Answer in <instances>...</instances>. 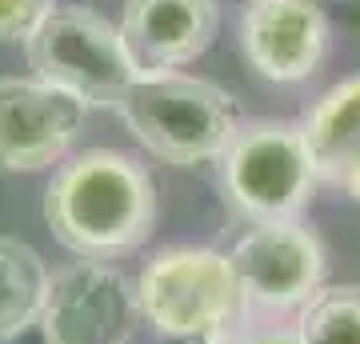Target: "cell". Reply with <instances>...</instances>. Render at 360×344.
Returning a JSON list of instances; mask_svg holds the SVG:
<instances>
[{"mask_svg":"<svg viewBox=\"0 0 360 344\" xmlns=\"http://www.w3.org/2000/svg\"><path fill=\"white\" fill-rule=\"evenodd\" d=\"M52 236L80 260L136 253L156 224V184L148 168L116 148L68 156L44 192Z\"/></svg>","mask_w":360,"mask_h":344,"instance_id":"6da1fadb","label":"cell"},{"mask_svg":"<svg viewBox=\"0 0 360 344\" xmlns=\"http://www.w3.org/2000/svg\"><path fill=\"white\" fill-rule=\"evenodd\" d=\"M116 116L148 156L180 168L220 160L240 128L229 92L188 72H141L116 101Z\"/></svg>","mask_w":360,"mask_h":344,"instance_id":"7a4b0ae2","label":"cell"},{"mask_svg":"<svg viewBox=\"0 0 360 344\" xmlns=\"http://www.w3.org/2000/svg\"><path fill=\"white\" fill-rule=\"evenodd\" d=\"M136 308L165 340L224 344L245 312V300L224 253L165 248L136 276Z\"/></svg>","mask_w":360,"mask_h":344,"instance_id":"3957f363","label":"cell"},{"mask_svg":"<svg viewBox=\"0 0 360 344\" xmlns=\"http://www.w3.org/2000/svg\"><path fill=\"white\" fill-rule=\"evenodd\" d=\"M25 56L32 77L68 92L92 108H116L141 68L112 20H104L80 4H56L25 40Z\"/></svg>","mask_w":360,"mask_h":344,"instance_id":"277c9868","label":"cell"},{"mask_svg":"<svg viewBox=\"0 0 360 344\" xmlns=\"http://www.w3.org/2000/svg\"><path fill=\"white\" fill-rule=\"evenodd\" d=\"M309 144L300 125L288 120H252L240 125L220 156V189L229 204L252 224L296 220L316 189Z\"/></svg>","mask_w":360,"mask_h":344,"instance_id":"5b68a950","label":"cell"},{"mask_svg":"<svg viewBox=\"0 0 360 344\" xmlns=\"http://www.w3.org/2000/svg\"><path fill=\"white\" fill-rule=\"evenodd\" d=\"M136 324V284L108 260H72L49 276L37 320L44 344H129Z\"/></svg>","mask_w":360,"mask_h":344,"instance_id":"8992f818","label":"cell"},{"mask_svg":"<svg viewBox=\"0 0 360 344\" xmlns=\"http://www.w3.org/2000/svg\"><path fill=\"white\" fill-rule=\"evenodd\" d=\"M229 265L245 308L288 312L324 288V244L296 220H264L232 244Z\"/></svg>","mask_w":360,"mask_h":344,"instance_id":"52a82bcc","label":"cell"},{"mask_svg":"<svg viewBox=\"0 0 360 344\" xmlns=\"http://www.w3.org/2000/svg\"><path fill=\"white\" fill-rule=\"evenodd\" d=\"M89 104L37 77H0V172L60 165L84 128Z\"/></svg>","mask_w":360,"mask_h":344,"instance_id":"ba28073f","label":"cell"},{"mask_svg":"<svg viewBox=\"0 0 360 344\" xmlns=\"http://www.w3.org/2000/svg\"><path fill=\"white\" fill-rule=\"evenodd\" d=\"M328 49V16L316 0H248L240 52L264 80H309Z\"/></svg>","mask_w":360,"mask_h":344,"instance_id":"9c48e42d","label":"cell"},{"mask_svg":"<svg viewBox=\"0 0 360 344\" xmlns=\"http://www.w3.org/2000/svg\"><path fill=\"white\" fill-rule=\"evenodd\" d=\"M220 0H124L120 37L141 72H180L212 44Z\"/></svg>","mask_w":360,"mask_h":344,"instance_id":"30bf717a","label":"cell"},{"mask_svg":"<svg viewBox=\"0 0 360 344\" xmlns=\"http://www.w3.org/2000/svg\"><path fill=\"white\" fill-rule=\"evenodd\" d=\"M300 132L316 177L360 200V77H348L324 92L304 116Z\"/></svg>","mask_w":360,"mask_h":344,"instance_id":"8fae6325","label":"cell"},{"mask_svg":"<svg viewBox=\"0 0 360 344\" xmlns=\"http://www.w3.org/2000/svg\"><path fill=\"white\" fill-rule=\"evenodd\" d=\"M49 265L32 244L0 236V344L37 329L44 296H49Z\"/></svg>","mask_w":360,"mask_h":344,"instance_id":"7c38bea8","label":"cell"},{"mask_svg":"<svg viewBox=\"0 0 360 344\" xmlns=\"http://www.w3.org/2000/svg\"><path fill=\"white\" fill-rule=\"evenodd\" d=\"M296 332L304 344H360V284H333L300 305Z\"/></svg>","mask_w":360,"mask_h":344,"instance_id":"4fadbf2b","label":"cell"},{"mask_svg":"<svg viewBox=\"0 0 360 344\" xmlns=\"http://www.w3.org/2000/svg\"><path fill=\"white\" fill-rule=\"evenodd\" d=\"M52 0H0V44L28 40L32 28L52 13Z\"/></svg>","mask_w":360,"mask_h":344,"instance_id":"5bb4252c","label":"cell"},{"mask_svg":"<svg viewBox=\"0 0 360 344\" xmlns=\"http://www.w3.org/2000/svg\"><path fill=\"white\" fill-rule=\"evenodd\" d=\"M236 344H304L296 329H281V324H260V329H248Z\"/></svg>","mask_w":360,"mask_h":344,"instance_id":"9a60e30c","label":"cell"}]
</instances>
